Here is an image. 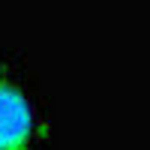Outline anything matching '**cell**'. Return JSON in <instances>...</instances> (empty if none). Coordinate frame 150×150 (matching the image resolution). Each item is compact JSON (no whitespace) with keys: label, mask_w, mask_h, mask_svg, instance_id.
<instances>
[{"label":"cell","mask_w":150,"mask_h":150,"mask_svg":"<svg viewBox=\"0 0 150 150\" xmlns=\"http://www.w3.org/2000/svg\"><path fill=\"white\" fill-rule=\"evenodd\" d=\"M39 135L36 108L21 87L0 81V150H33Z\"/></svg>","instance_id":"6da1fadb"}]
</instances>
